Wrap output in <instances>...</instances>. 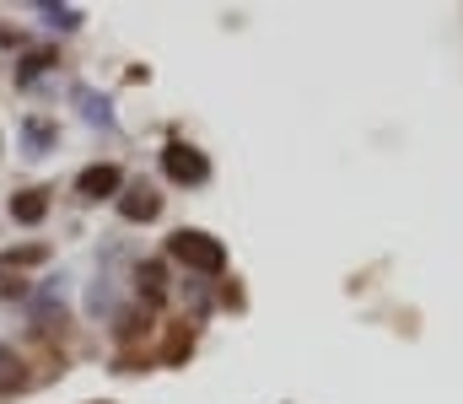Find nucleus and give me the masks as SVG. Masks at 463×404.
I'll list each match as a JSON object with an SVG mask.
<instances>
[{
	"mask_svg": "<svg viewBox=\"0 0 463 404\" xmlns=\"http://www.w3.org/2000/svg\"><path fill=\"white\" fill-rule=\"evenodd\" d=\"M76 98L87 103V114H92V119H103V125H114V114H109V103H98L92 92H76Z\"/></svg>",
	"mask_w": 463,
	"mask_h": 404,
	"instance_id": "1a4fd4ad",
	"label": "nucleus"
},
{
	"mask_svg": "<svg viewBox=\"0 0 463 404\" xmlns=\"http://www.w3.org/2000/svg\"><path fill=\"white\" fill-rule=\"evenodd\" d=\"M162 167H167L173 183H205V178H211V162H205L194 146H167V151H162Z\"/></svg>",
	"mask_w": 463,
	"mask_h": 404,
	"instance_id": "f03ea898",
	"label": "nucleus"
},
{
	"mask_svg": "<svg viewBox=\"0 0 463 404\" xmlns=\"http://www.w3.org/2000/svg\"><path fill=\"white\" fill-rule=\"evenodd\" d=\"M43 211H49V200H43L38 189H33V194H16V200H11V216H16L22 227H38V221H43Z\"/></svg>",
	"mask_w": 463,
	"mask_h": 404,
	"instance_id": "39448f33",
	"label": "nucleus"
},
{
	"mask_svg": "<svg viewBox=\"0 0 463 404\" xmlns=\"http://www.w3.org/2000/svg\"><path fill=\"white\" fill-rule=\"evenodd\" d=\"M43 259V249H11V254H0V265H38Z\"/></svg>",
	"mask_w": 463,
	"mask_h": 404,
	"instance_id": "6e6552de",
	"label": "nucleus"
},
{
	"mask_svg": "<svg viewBox=\"0 0 463 404\" xmlns=\"http://www.w3.org/2000/svg\"><path fill=\"white\" fill-rule=\"evenodd\" d=\"M11 291H22V280H11V275H0V296H11Z\"/></svg>",
	"mask_w": 463,
	"mask_h": 404,
	"instance_id": "9d476101",
	"label": "nucleus"
},
{
	"mask_svg": "<svg viewBox=\"0 0 463 404\" xmlns=\"http://www.w3.org/2000/svg\"><path fill=\"white\" fill-rule=\"evenodd\" d=\"M173 259L189 269H200V275H222L227 269V249L211 238V232H173Z\"/></svg>",
	"mask_w": 463,
	"mask_h": 404,
	"instance_id": "f257e3e1",
	"label": "nucleus"
},
{
	"mask_svg": "<svg viewBox=\"0 0 463 404\" xmlns=\"http://www.w3.org/2000/svg\"><path fill=\"white\" fill-rule=\"evenodd\" d=\"M118 183H124V178H118L114 162H98V167H87V173L76 178V189H81L87 200H109V194H118Z\"/></svg>",
	"mask_w": 463,
	"mask_h": 404,
	"instance_id": "7ed1b4c3",
	"label": "nucleus"
},
{
	"mask_svg": "<svg viewBox=\"0 0 463 404\" xmlns=\"http://www.w3.org/2000/svg\"><path fill=\"white\" fill-rule=\"evenodd\" d=\"M22 389V362L11 345H0V394H16Z\"/></svg>",
	"mask_w": 463,
	"mask_h": 404,
	"instance_id": "423d86ee",
	"label": "nucleus"
},
{
	"mask_svg": "<svg viewBox=\"0 0 463 404\" xmlns=\"http://www.w3.org/2000/svg\"><path fill=\"white\" fill-rule=\"evenodd\" d=\"M156 211H162V200H156V194H151L146 183L124 189V200H118V216H124V221H151Z\"/></svg>",
	"mask_w": 463,
	"mask_h": 404,
	"instance_id": "20e7f679",
	"label": "nucleus"
},
{
	"mask_svg": "<svg viewBox=\"0 0 463 404\" xmlns=\"http://www.w3.org/2000/svg\"><path fill=\"white\" fill-rule=\"evenodd\" d=\"M43 16H49L54 27H81V11H76V5H43Z\"/></svg>",
	"mask_w": 463,
	"mask_h": 404,
	"instance_id": "0eeeda50",
	"label": "nucleus"
}]
</instances>
